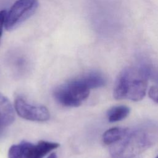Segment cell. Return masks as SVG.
<instances>
[{"label":"cell","instance_id":"cell-1","mask_svg":"<svg viewBox=\"0 0 158 158\" xmlns=\"http://www.w3.org/2000/svg\"><path fill=\"white\" fill-rule=\"evenodd\" d=\"M158 141V124L146 122L133 128H127L123 138L110 145L112 158H133Z\"/></svg>","mask_w":158,"mask_h":158},{"label":"cell","instance_id":"cell-2","mask_svg":"<svg viewBox=\"0 0 158 158\" xmlns=\"http://www.w3.org/2000/svg\"><path fill=\"white\" fill-rule=\"evenodd\" d=\"M151 67L144 63L125 68L118 75L113 95L116 99L141 100L147 90Z\"/></svg>","mask_w":158,"mask_h":158},{"label":"cell","instance_id":"cell-3","mask_svg":"<svg viewBox=\"0 0 158 158\" xmlns=\"http://www.w3.org/2000/svg\"><path fill=\"white\" fill-rule=\"evenodd\" d=\"M89 91L80 78H77L57 86L54 91V97L62 106L77 107L87 99Z\"/></svg>","mask_w":158,"mask_h":158},{"label":"cell","instance_id":"cell-4","mask_svg":"<svg viewBox=\"0 0 158 158\" xmlns=\"http://www.w3.org/2000/svg\"><path fill=\"white\" fill-rule=\"evenodd\" d=\"M59 146L57 143L40 141L36 144L22 141L12 145L8 152L9 158H43L51 151Z\"/></svg>","mask_w":158,"mask_h":158},{"label":"cell","instance_id":"cell-5","mask_svg":"<svg viewBox=\"0 0 158 158\" xmlns=\"http://www.w3.org/2000/svg\"><path fill=\"white\" fill-rule=\"evenodd\" d=\"M38 7V0H17L7 12L4 27L12 30L31 17Z\"/></svg>","mask_w":158,"mask_h":158},{"label":"cell","instance_id":"cell-6","mask_svg":"<svg viewBox=\"0 0 158 158\" xmlns=\"http://www.w3.org/2000/svg\"><path fill=\"white\" fill-rule=\"evenodd\" d=\"M14 107L18 115L26 120L43 122L50 117L49 112L46 107L31 104L22 97L18 96L15 98Z\"/></svg>","mask_w":158,"mask_h":158},{"label":"cell","instance_id":"cell-7","mask_svg":"<svg viewBox=\"0 0 158 158\" xmlns=\"http://www.w3.org/2000/svg\"><path fill=\"white\" fill-rule=\"evenodd\" d=\"M15 119L14 110L10 101L0 93V128L3 130Z\"/></svg>","mask_w":158,"mask_h":158},{"label":"cell","instance_id":"cell-8","mask_svg":"<svg viewBox=\"0 0 158 158\" xmlns=\"http://www.w3.org/2000/svg\"><path fill=\"white\" fill-rule=\"evenodd\" d=\"M78 78L89 89L104 86L106 83V78L98 72H90Z\"/></svg>","mask_w":158,"mask_h":158},{"label":"cell","instance_id":"cell-9","mask_svg":"<svg viewBox=\"0 0 158 158\" xmlns=\"http://www.w3.org/2000/svg\"><path fill=\"white\" fill-rule=\"evenodd\" d=\"M127 128H112L107 130L102 136V140L104 144L112 145L121 139L127 131Z\"/></svg>","mask_w":158,"mask_h":158},{"label":"cell","instance_id":"cell-10","mask_svg":"<svg viewBox=\"0 0 158 158\" xmlns=\"http://www.w3.org/2000/svg\"><path fill=\"white\" fill-rule=\"evenodd\" d=\"M130 113V109L126 106H117L110 108L107 112L110 122H115L126 118Z\"/></svg>","mask_w":158,"mask_h":158},{"label":"cell","instance_id":"cell-11","mask_svg":"<svg viewBox=\"0 0 158 158\" xmlns=\"http://www.w3.org/2000/svg\"><path fill=\"white\" fill-rule=\"evenodd\" d=\"M149 98L154 102L158 103V85L152 86L148 91Z\"/></svg>","mask_w":158,"mask_h":158},{"label":"cell","instance_id":"cell-12","mask_svg":"<svg viewBox=\"0 0 158 158\" xmlns=\"http://www.w3.org/2000/svg\"><path fill=\"white\" fill-rule=\"evenodd\" d=\"M6 14H7L6 10H0V41H1V36H2L3 27L4 26V24H5V19H6Z\"/></svg>","mask_w":158,"mask_h":158},{"label":"cell","instance_id":"cell-13","mask_svg":"<svg viewBox=\"0 0 158 158\" xmlns=\"http://www.w3.org/2000/svg\"><path fill=\"white\" fill-rule=\"evenodd\" d=\"M150 77H152V78L157 82V84L158 85V70H152V69H151V73H150Z\"/></svg>","mask_w":158,"mask_h":158},{"label":"cell","instance_id":"cell-14","mask_svg":"<svg viewBox=\"0 0 158 158\" xmlns=\"http://www.w3.org/2000/svg\"><path fill=\"white\" fill-rule=\"evenodd\" d=\"M48 158H57V156L55 153H52Z\"/></svg>","mask_w":158,"mask_h":158},{"label":"cell","instance_id":"cell-15","mask_svg":"<svg viewBox=\"0 0 158 158\" xmlns=\"http://www.w3.org/2000/svg\"><path fill=\"white\" fill-rule=\"evenodd\" d=\"M156 158H158V156H157Z\"/></svg>","mask_w":158,"mask_h":158}]
</instances>
